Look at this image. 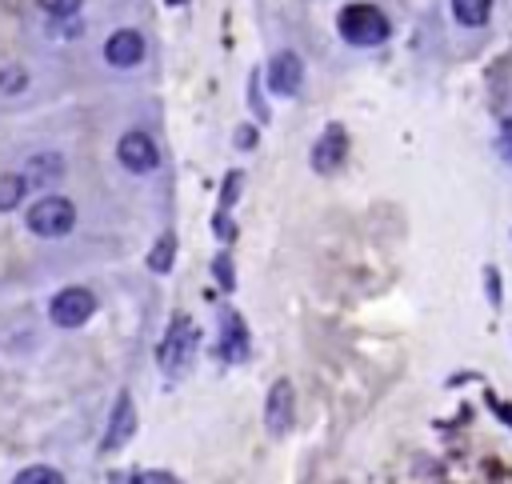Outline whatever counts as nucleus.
I'll return each instance as SVG.
<instances>
[{
	"label": "nucleus",
	"mask_w": 512,
	"mask_h": 484,
	"mask_svg": "<svg viewBox=\"0 0 512 484\" xmlns=\"http://www.w3.org/2000/svg\"><path fill=\"white\" fill-rule=\"evenodd\" d=\"M336 28L356 48H376V44L388 40V16L380 8H372V4H348V8H340Z\"/></svg>",
	"instance_id": "1"
},
{
	"label": "nucleus",
	"mask_w": 512,
	"mask_h": 484,
	"mask_svg": "<svg viewBox=\"0 0 512 484\" xmlns=\"http://www.w3.org/2000/svg\"><path fill=\"white\" fill-rule=\"evenodd\" d=\"M196 340H200L196 324H192L188 316H176V320H172V328L164 332L160 348H156V364H160V372H164V376H172V380H180V376L188 372V364H192Z\"/></svg>",
	"instance_id": "2"
},
{
	"label": "nucleus",
	"mask_w": 512,
	"mask_h": 484,
	"mask_svg": "<svg viewBox=\"0 0 512 484\" xmlns=\"http://www.w3.org/2000/svg\"><path fill=\"white\" fill-rule=\"evenodd\" d=\"M76 224V208L68 196H40L32 208H28V228L36 236H68Z\"/></svg>",
	"instance_id": "3"
},
{
	"label": "nucleus",
	"mask_w": 512,
	"mask_h": 484,
	"mask_svg": "<svg viewBox=\"0 0 512 484\" xmlns=\"http://www.w3.org/2000/svg\"><path fill=\"white\" fill-rule=\"evenodd\" d=\"M92 312H96V296L88 288H64L52 296V308H48L52 324H60V328H80Z\"/></svg>",
	"instance_id": "4"
},
{
	"label": "nucleus",
	"mask_w": 512,
	"mask_h": 484,
	"mask_svg": "<svg viewBox=\"0 0 512 484\" xmlns=\"http://www.w3.org/2000/svg\"><path fill=\"white\" fill-rule=\"evenodd\" d=\"M116 156H120V164H124L128 172H152L156 160H160L156 140H152L148 132H128V136H120Z\"/></svg>",
	"instance_id": "5"
},
{
	"label": "nucleus",
	"mask_w": 512,
	"mask_h": 484,
	"mask_svg": "<svg viewBox=\"0 0 512 484\" xmlns=\"http://www.w3.org/2000/svg\"><path fill=\"white\" fill-rule=\"evenodd\" d=\"M344 156H348V136H344L340 124H328L324 136L312 144V168L316 172H336L344 164Z\"/></svg>",
	"instance_id": "6"
},
{
	"label": "nucleus",
	"mask_w": 512,
	"mask_h": 484,
	"mask_svg": "<svg viewBox=\"0 0 512 484\" xmlns=\"http://www.w3.org/2000/svg\"><path fill=\"white\" fill-rule=\"evenodd\" d=\"M300 80H304V64L296 52H276L272 64H268V88L276 96H292L300 92Z\"/></svg>",
	"instance_id": "7"
},
{
	"label": "nucleus",
	"mask_w": 512,
	"mask_h": 484,
	"mask_svg": "<svg viewBox=\"0 0 512 484\" xmlns=\"http://www.w3.org/2000/svg\"><path fill=\"white\" fill-rule=\"evenodd\" d=\"M264 424L272 436H284L292 428V384L288 380H276L268 388V404H264Z\"/></svg>",
	"instance_id": "8"
},
{
	"label": "nucleus",
	"mask_w": 512,
	"mask_h": 484,
	"mask_svg": "<svg viewBox=\"0 0 512 484\" xmlns=\"http://www.w3.org/2000/svg\"><path fill=\"white\" fill-rule=\"evenodd\" d=\"M140 56H144V36L132 28H120L104 40V60L116 68H132V64H140Z\"/></svg>",
	"instance_id": "9"
},
{
	"label": "nucleus",
	"mask_w": 512,
	"mask_h": 484,
	"mask_svg": "<svg viewBox=\"0 0 512 484\" xmlns=\"http://www.w3.org/2000/svg\"><path fill=\"white\" fill-rule=\"evenodd\" d=\"M132 432H136V408H132V396L120 392V396H116V408H112V424H108L104 448H120V444H128Z\"/></svg>",
	"instance_id": "10"
},
{
	"label": "nucleus",
	"mask_w": 512,
	"mask_h": 484,
	"mask_svg": "<svg viewBox=\"0 0 512 484\" xmlns=\"http://www.w3.org/2000/svg\"><path fill=\"white\" fill-rule=\"evenodd\" d=\"M220 356L224 360H244L248 356V332L240 324L236 312H224V324H220Z\"/></svg>",
	"instance_id": "11"
},
{
	"label": "nucleus",
	"mask_w": 512,
	"mask_h": 484,
	"mask_svg": "<svg viewBox=\"0 0 512 484\" xmlns=\"http://www.w3.org/2000/svg\"><path fill=\"white\" fill-rule=\"evenodd\" d=\"M60 176H64V160H60L56 152L32 156V160H28V172H24V180H28L32 188H40V184H52V180H60Z\"/></svg>",
	"instance_id": "12"
},
{
	"label": "nucleus",
	"mask_w": 512,
	"mask_h": 484,
	"mask_svg": "<svg viewBox=\"0 0 512 484\" xmlns=\"http://www.w3.org/2000/svg\"><path fill=\"white\" fill-rule=\"evenodd\" d=\"M492 12V0H452V16L464 24V28H480Z\"/></svg>",
	"instance_id": "13"
},
{
	"label": "nucleus",
	"mask_w": 512,
	"mask_h": 484,
	"mask_svg": "<svg viewBox=\"0 0 512 484\" xmlns=\"http://www.w3.org/2000/svg\"><path fill=\"white\" fill-rule=\"evenodd\" d=\"M24 188H28V180H24V176H16V172H4V176H0V212L16 208V204L24 200Z\"/></svg>",
	"instance_id": "14"
},
{
	"label": "nucleus",
	"mask_w": 512,
	"mask_h": 484,
	"mask_svg": "<svg viewBox=\"0 0 512 484\" xmlns=\"http://www.w3.org/2000/svg\"><path fill=\"white\" fill-rule=\"evenodd\" d=\"M12 484H64V476H60L56 468H48V464H32V468H24Z\"/></svg>",
	"instance_id": "15"
},
{
	"label": "nucleus",
	"mask_w": 512,
	"mask_h": 484,
	"mask_svg": "<svg viewBox=\"0 0 512 484\" xmlns=\"http://www.w3.org/2000/svg\"><path fill=\"white\" fill-rule=\"evenodd\" d=\"M148 264H152V272H168V268H172V236H164V240L152 248V260H148Z\"/></svg>",
	"instance_id": "16"
},
{
	"label": "nucleus",
	"mask_w": 512,
	"mask_h": 484,
	"mask_svg": "<svg viewBox=\"0 0 512 484\" xmlns=\"http://www.w3.org/2000/svg\"><path fill=\"white\" fill-rule=\"evenodd\" d=\"M36 4L48 16H76V8H80V0H36Z\"/></svg>",
	"instance_id": "17"
},
{
	"label": "nucleus",
	"mask_w": 512,
	"mask_h": 484,
	"mask_svg": "<svg viewBox=\"0 0 512 484\" xmlns=\"http://www.w3.org/2000/svg\"><path fill=\"white\" fill-rule=\"evenodd\" d=\"M24 80H28L24 68H4V72H0V92H20Z\"/></svg>",
	"instance_id": "18"
},
{
	"label": "nucleus",
	"mask_w": 512,
	"mask_h": 484,
	"mask_svg": "<svg viewBox=\"0 0 512 484\" xmlns=\"http://www.w3.org/2000/svg\"><path fill=\"white\" fill-rule=\"evenodd\" d=\"M484 284H488V300L500 304V272L496 268H484Z\"/></svg>",
	"instance_id": "19"
},
{
	"label": "nucleus",
	"mask_w": 512,
	"mask_h": 484,
	"mask_svg": "<svg viewBox=\"0 0 512 484\" xmlns=\"http://www.w3.org/2000/svg\"><path fill=\"white\" fill-rule=\"evenodd\" d=\"M496 144H500V152L512 160V120H504V124H500V136H496Z\"/></svg>",
	"instance_id": "20"
},
{
	"label": "nucleus",
	"mask_w": 512,
	"mask_h": 484,
	"mask_svg": "<svg viewBox=\"0 0 512 484\" xmlns=\"http://www.w3.org/2000/svg\"><path fill=\"white\" fill-rule=\"evenodd\" d=\"M132 484H168V480H164L160 472H136V476H132Z\"/></svg>",
	"instance_id": "21"
},
{
	"label": "nucleus",
	"mask_w": 512,
	"mask_h": 484,
	"mask_svg": "<svg viewBox=\"0 0 512 484\" xmlns=\"http://www.w3.org/2000/svg\"><path fill=\"white\" fill-rule=\"evenodd\" d=\"M492 408L500 412V420H508V424H512V404H504V400H492Z\"/></svg>",
	"instance_id": "22"
},
{
	"label": "nucleus",
	"mask_w": 512,
	"mask_h": 484,
	"mask_svg": "<svg viewBox=\"0 0 512 484\" xmlns=\"http://www.w3.org/2000/svg\"><path fill=\"white\" fill-rule=\"evenodd\" d=\"M236 144H240V148H252V128H240V132H236Z\"/></svg>",
	"instance_id": "23"
}]
</instances>
